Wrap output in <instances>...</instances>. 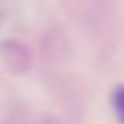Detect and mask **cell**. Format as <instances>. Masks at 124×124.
I'll return each mask as SVG.
<instances>
[{
	"mask_svg": "<svg viewBox=\"0 0 124 124\" xmlns=\"http://www.w3.org/2000/svg\"><path fill=\"white\" fill-rule=\"evenodd\" d=\"M112 105L115 113L117 115L119 120L124 123V85L119 87L113 91L112 95Z\"/></svg>",
	"mask_w": 124,
	"mask_h": 124,
	"instance_id": "obj_1",
	"label": "cell"
}]
</instances>
